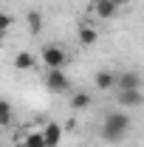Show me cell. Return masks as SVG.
Segmentation results:
<instances>
[{"label": "cell", "instance_id": "6da1fadb", "mask_svg": "<svg viewBox=\"0 0 144 147\" xmlns=\"http://www.w3.org/2000/svg\"><path fill=\"white\" fill-rule=\"evenodd\" d=\"M130 127H133V119L127 116L124 110H113V113H108V116L102 119L99 136H102L105 142H110V144H119V142H124V139H127Z\"/></svg>", "mask_w": 144, "mask_h": 147}, {"label": "cell", "instance_id": "7a4b0ae2", "mask_svg": "<svg viewBox=\"0 0 144 147\" xmlns=\"http://www.w3.org/2000/svg\"><path fill=\"white\" fill-rule=\"evenodd\" d=\"M42 62H45V68H65V62H68V54H65V48L62 45H57V42H48V45H42Z\"/></svg>", "mask_w": 144, "mask_h": 147}, {"label": "cell", "instance_id": "3957f363", "mask_svg": "<svg viewBox=\"0 0 144 147\" xmlns=\"http://www.w3.org/2000/svg\"><path fill=\"white\" fill-rule=\"evenodd\" d=\"M45 88L54 91V93H68L71 91V79H68L65 68H48V74H45Z\"/></svg>", "mask_w": 144, "mask_h": 147}, {"label": "cell", "instance_id": "277c9868", "mask_svg": "<svg viewBox=\"0 0 144 147\" xmlns=\"http://www.w3.org/2000/svg\"><path fill=\"white\" fill-rule=\"evenodd\" d=\"M40 136H42V147H59L62 144V125L59 122H45Z\"/></svg>", "mask_w": 144, "mask_h": 147}, {"label": "cell", "instance_id": "5b68a950", "mask_svg": "<svg viewBox=\"0 0 144 147\" xmlns=\"http://www.w3.org/2000/svg\"><path fill=\"white\" fill-rule=\"evenodd\" d=\"M113 88H116V91H139V88H141V74H139V71H122V74H116Z\"/></svg>", "mask_w": 144, "mask_h": 147}, {"label": "cell", "instance_id": "8992f818", "mask_svg": "<svg viewBox=\"0 0 144 147\" xmlns=\"http://www.w3.org/2000/svg\"><path fill=\"white\" fill-rule=\"evenodd\" d=\"M76 40H79V45L82 48H90V45H96L99 42V28H93V26H79L76 28Z\"/></svg>", "mask_w": 144, "mask_h": 147}, {"label": "cell", "instance_id": "52a82bcc", "mask_svg": "<svg viewBox=\"0 0 144 147\" xmlns=\"http://www.w3.org/2000/svg\"><path fill=\"white\" fill-rule=\"evenodd\" d=\"M116 102H119V108H122V110H127V108H139V105L144 102L141 88H139V91H119Z\"/></svg>", "mask_w": 144, "mask_h": 147}, {"label": "cell", "instance_id": "ba28073f", "mask_svg": "<svg viewBox=\"0 0 144 147\" xmlns=\"http://www.w3.org/2000/svg\"><path fill=\"white\" fill-rule=\"evenodd\" d=\"M90 9H93V14H96L99 20H113L116 14H119V9H116L110 0H93Z\"/></svg>", "mask_w": 144, "mask_h": 147}, {"label": "cell", "instance_id": "9c48e42d", "mask_svg": "<svg viewBox=\"0 0 144 147\" xmlns=\"http://www.w3.org/2000/svg\"><path fill=\"white\" fill-rule=\"evenodd\" d=\"M113 82H116V71H108V68L96 71V76H93V85L99 91H113Z\"/></svg>", "mask_w": 144, "mask_h": 147}, {"label": "cell", "instance_id": "30bf717a", "mask_svg": "<svg viewBox=\"0 0 144 147\" xmlns=\"http://www.w3.org/2000/svg\"><path fill=\"white\" fill-rule=\"evenodd\" d=\"M14 68H17V71H34L37 68L34 54H31V51H17V54H14Z\"/></svg>", "mask_w": 144, "mask_h": 147}, {"label": "cell", "instance_id": "8fae6325", "mask_svg": "<svg viewBox=\"0 0 144 147\" xmlns=\"http://www.w3.org/2000/svg\"><path fill=\"white\" fill-rule=\"evenodd\" d=\"M68 108H71V110H85V108H90V93L88 91H73L71 96H68Z\"/></svg>", "mask_w": 144, "mask_h": 147}, {"label": "cell", "instance_id": "7c38bea8", "mask_svg": "<svg viewBox=\"0 0 144 147\" xmlns=\"http://www.w3.org/2000/svg\"><path fill=\"white\" fill-rule=\"evenodd\" d=\"M14 122V105L9 99H0V127H9Z\"/></svg>", "mask_w": 144, "mask_h": 147}, {"label": "cell", "instance_id": "4fadbf2b", "mask_svg": "<svg viewBox=\"0 0 144 147\" xmlns=\"http://www.w3.org/2000/svg\"><path fill=\"white\" fill-rule=\"evenodd\" d=\"M17 147H42V136H40V130H28V133L17 142Z\"/></svg>", "mask_w": 144, "mask_h": 147}, {"label": "cell", "instance_id": "5bb4252c", "mask_svg": "<svg viewBox=\"0 0 144 147\" xmlns=\"http://www.w3.org/2000/svg\"><path fill=\"white\" fill-rule=\"evenodd\" d=\"M11 28H14V17H11V14H6V11H0V40H3V37H9Z\"/></svg>", "mask_w": 144, "mask_h": 147}, {"label": "cell", "instance_id": "9a60e30c", "mask_svg": "<svg viewBox=\"0 0 144 147\" xmlns=\"http://www.w3.org/2000/svg\"><path fill=\"white\" fill-rule=\"evenodd\" d=\"M26 23H28V28H31V31H42V14H40V11H28V14H26Z\"/></svg>", "mask_w": 144, "mask_h": 147}, {"label": "cell", "instance_id": "2e32d148", "mask_svg": "<svg viewBox=\"0 0 144 147\" xmlns=\"http://www.w3.org/2000/svg\"><path fill=\"white\" fill-rule=\"evenodd\" d=\"M110 3H113V6L119 9V11H122V9H127V6H130V0H110Z\"/></svg>", "mask_w": 144, "mask_h": 147}]
</instances>
